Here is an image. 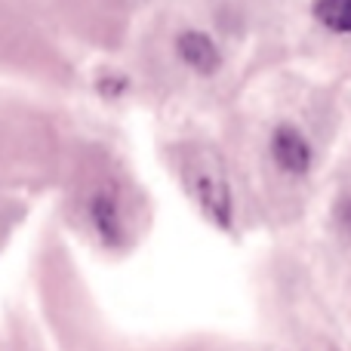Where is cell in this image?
Returning a JSON list of instances; mask_svg holds the SVG:
<instances>
[{"mask_svg": "<svg viewBox=\"0 0 351 351\" xmlns=\"http://www.w3.org/2000/svg\"><path fill=\"white\" fill-rule=\"evenodd\" d=\"M176 56H179V62L188 71L200 74V77H210V74H216L222 68L219 43L206 31H197V28H188L176 37Z\"/></svg>", "mask_w": 351, "mask_h": 351, "instance_id": "obj_2", "label": "cell"}, {"mask_svg": "<svg viewBox=\"0 0 351 351\" xmlns=\"http://www.w3.org/2000/svg\"><path fill=\"white\" fill-rule=\"evenodd\" d=\"M336 222H339L342 228L351 234V194H348V197H342L339 206H336Z\"/></svg>", "mask_w": 351, "mask_h": 351, "instance_id": "obj_6", "label": "cell"}, {"mask_svg": "<svg viewBox=\"0 0 351 351\" xmlns=\"http://www.w3.org/2000/svg\"><path fill=\"white\" fill-rule=\"evenodd\" d=\"M188 185H191L194 197L200 200V206H204L213 219L228 222L231 219V194H228V185H225L222 173H216L213 167L191 164L188 167Z\"/></svg>", "mask_w": 351, "mask_h": 351, "instance_id": "obj_3", "label": "cell"}, {"mask_svg": "<svg viewBox=\"0 0 351 351\" xmlns=\"http://www.w3.org/2000/svg\"><path fill=\"white\" fill-rule=\"evenodd\" d=\"M268 158L278 167V173L290 176V179H302L315 167V145L302 127L280 121L268 136Z\"/></svg>", "mask_w": 351, "mask_h": 351, "instance_id": "obj_1", "label": "cell"}, {"mask_svg": "<svg viewBox=\"0 0 351 351\" xmlns=\"http://www.w3.org/2000/svg\"><path fill=\"white\" fill-rule=\"evenodd\" d=\"M90 222L99 231V237H105V241L114 243L121 237V206H117L111 191H99L90 200Z\"/></svg>", "mask_w": 351, "mask_h": 351, "instance_id": "obj_4", "label": "cell"}, {"mask_svg": "<svg viewBox=\"0 0 351 351\" xmlns=\"http://www.w3.org/2000/svg\"><path fill=\"white\" fill-rule=\"evenodd\" d=\"M311 16L330 34H351V0H315Z\"/></svg>", "mask_w": 351, "mask_h": 351, "instance_id": "obj_5", "label": "cell"}]
</instances>
